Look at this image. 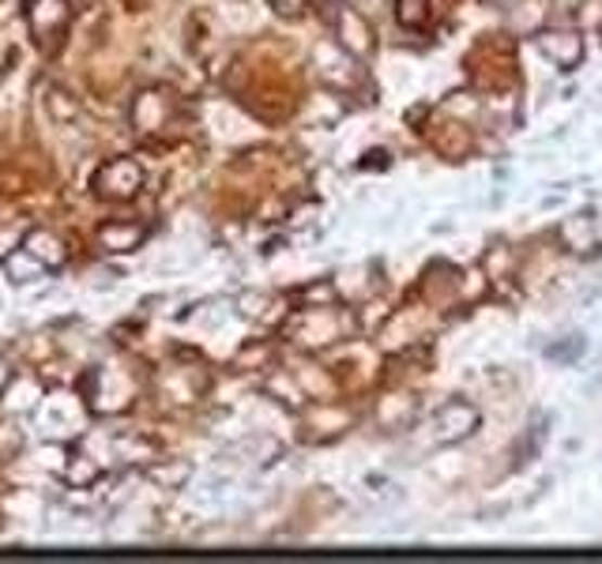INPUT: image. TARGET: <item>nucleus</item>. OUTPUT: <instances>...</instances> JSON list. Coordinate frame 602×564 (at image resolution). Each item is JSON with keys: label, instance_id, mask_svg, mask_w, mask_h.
I'll return each mask as SVG.
<instances>
[{"label": "nucleus", "instance_id": "10", "mask_svg": "<svg viewBox=\"0 0 602 564\" xmlns=\"http://www.w3.org/2000/svg\"><path fill=\"white\" fill-rule=\"evenodd\" d=\"M46 110H50V117L57 120V125H68V120L79 117V102L72 99L68 91H61V87H53V91L46 94Z\"/></svg>", "mask_w": 602, "mask_h": 564}, {"label": "nucleus", "instance_id": "13", "mask_svg": "<svg viewBox=\"0 0 602 564\" xmlns=\"http://www.w3.org/2000/svg\"><path fill=\"white\" fill-rule=\"evenodd\" d=\"M8 384H12V369H8V361L0 358V395L8 392Z\"/></svg>", "mask_w": 602, "mask_h": 564}, {"label": "nucleus", "instance_id": "2", "mask_svg": "<svg viewBox=\"0 0 602 564\" xmlns=\"http://www.w3.org/2000/svg\"><path fill=\"white\" fill-rule=\"evenodd\" d=\"M27 20H30V35H35L38 46H57L61 35L68 30L72 20V4L68 0H27Z\"/></svg>", "mask_w": 602, "mask_h": 564}, {"label": "nucleus", "instance_id": "6", "mask_svg": "<svg viewBox=\"0 0 602 564\" xmlns=\"http://www.w3.org/2000/svg\"><path fill=\"white\" fill-rule=\"evenodd\" d=\"M170 99H166L163 91H143L140 99L132 102V125L140 128V132H155V128L166 125V117H170Z\"/></svg>", "mask_w": 602, "mask_h": 564}, {"label": "nucleus", "instance_id": "3", "mask_svg": "<svg viewBox=\"0 0 602 564\" xmlns=\"http://www.w3.org/2000/svg\"><path fill=\"white\" fill-rule=\"evenodd\" d=\"M475 430H478V410L460 399L445 402V407L437 410V418H433V433H437L440 445H456V440L471 437Z\"/></svg>", "mask_w": 602, "mask_h": 564}, {"label": "nucleus", "instance_id": "4", "mask_svg": "<svg viewBox=\"0 0 602 564\" xmlns=\"http://www.w3.org/2000/svg\"><path fill=\"white\" fill-rule=\"evenodd\" d=\"M535 46L546 61H553L558 68H576L584 61V42L573 35V30H542L535 35Z\"/></svg>", "mask_w": 602, "mask_h": 564}, {"label": "nucleus", "instance_id": "9", "mask_svg": "<svg viewBox=\"0 0 602 564\" xmlns=\"http://www.w3.org/2000/svg\"><path fill=\"white\" fill-rule=\"evenodd\" d=\"M27 248H30V253H35L38 260H42L50 271H53V268H61V264H64V256H68V253H64V245H61L57 238H53L50 230H38V233H30V238H27Z\"/></svg>", "mask_w": 602, "mask_h": 564}, {"label": "nucleus", "instance_id": "11", "mask_svg": "<svg viewBox=\"0 0 602 564\" xmlns=\"http://www.w3.org/2000/svg\"><path fill=\"white\" fill-rule=\"evenodd\" d=\"M396 15L404 27H422V23L430 20V0H399Z\"/></svg>", "mask_w": 602, "mask_h": 564}, {"label": "nucleus", "instance_id": "1", "mask_svg": "<svg viewBox=\"0 0 602 564\" xmlns=\"http://www.w3.org/2000/svg\"><path fill=\"white\" fill-rule=\"evenodd\" d=\"M143 189V169L132 163V158H110V163L99 166L94 174V196L99 200H132L136 192Z\"/></svg>", "mask_w": 602, "mask_h": 564}, {"label": "nucleus", "instance_id": "8", "mask_svg": "<svg viewBox=\"0 0 602 564\" xmlns=\"http://www.w3.org/2000/svg\"><path fill=\"white\" fill-rule=\"evenodd\" d=\"M4 268H8V279H12V282H35V279H42L46 271H50L35 253H30L27 245L12 248V253L4 256Z\"/></svg>", "mask_w": 602, "mask_h": 564}, {"label": "nucleus", "instance_id": "5", "mask_svg": "<svg viewBox=\"0 0 602 564\" xmlns=\"http://www.w3.org/2000/svg\"><path fill=\"white\" fill-rule=\"evenodd\" d=\"M94 241H99L106 253H132L148 241V226L143 222H125V219H110L94 230Z\"/></svg>", "mask_w": 602, "mask_h": 564}, {"label": "nucleus", "instance_id": "14", "mask_svg": "<svg viewBox=\"0 0 602 564\" xmlns=\"http://www.w3.org/2000/svg\"><path fill=\"white\" fill-rule=\"evenodd\" d=\"M12 233H0V256H8V253H12Z\"/></svg>", "mask_w": 602, "mask_h": 564}, {"label": "nucleus", "instance_id": "7", "mask_svg": "<svg viewBox=\"0 0 602 564\" xmlns=\"http://www.w3.org/2000/svg\"><path fill=\"white\" fill-rule=\"evenodd\" d=\"M335 27H340V46L347 53H369L373 50V30H369V23L361 20L358 12H350V8H343L340 20H335Z\"/></svg>", "mask_w": 602, "mask_h": 564}, {"label": "nucleus", "instance_id": "12", "mask_svg": "<svg viewBox=\"0 0 602 564\" xmlns=\"http://www.w3.org/2000/svg\"><path fill=\"white\" fill-rule=\"evenodd\" d=\"M189 474H192V466H184V463H158L155 471H151V478H155L158 486H166V489H178Z\"/></svg>", "mask_w": 602, "mask_h": 564}]
</instances>
